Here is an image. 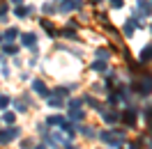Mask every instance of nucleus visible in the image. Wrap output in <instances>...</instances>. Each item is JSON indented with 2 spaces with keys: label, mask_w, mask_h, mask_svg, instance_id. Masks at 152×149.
Returning <instances> with one entry per match:
<instances>
[{
  "label": "nucleus",
  "mask_w": 152,
  "mask_h": 149,
  "mask_svg": "<svg viewBox=\"0 0 152 149\" xmlns=\"http://www.w3.org/2000/svg\"><path fill=\"white\" fill-rule=\"evenodd\" d=\"M134 90H136V94H141V96L150 94L152 92V76H143L141 80L134 85Z\"/></svg>",
  "instance_id": "f257e3e1"
},
{
  "label": "nucleus",
  "mask_w": 152,
  "mask_h": 149,
  "mask_svg": "<svg viewBox=\"0 0 152 149\" xmlns=\"http://www.w3.org/2000/svg\"><path fill=\"white\" fill-rule=\"evenodd\" d=\"M69 117H72V119H83L81 101H69Z\"/></svg>",
  "instance_id": "f03ea898"
},
{
  "label": "nucleus",
  "mask_w": 152,
  "mask_h": 149,
  "mask_svg": "<svg viewBox=\"0 0 152 149\" xmlns=\"http://www.w3.org/2000/svg\"><path fill=\"white\" fill-rule=\"evenodd\" d=\"M16 135H19V129H2V131H0V142L5 145V142L14 140Z\"/></svg>",
  "instance_id": "7ed1b4c3"
},
{
  "label": "nucleus",
  "mask_w": 152,
  "mask_h": 149,
  "mask_svg": "<svg viewBox=\"0 0 152 149\" xmlns=\"http://www.w3.org/2000/svg\"><path fill=\"white\" fill-rule=\"evenodd\" d=\"M32 90H35L39 96H48V90H46V85L42 83V80H35V83H32Z\"/></svg>",
  "instance_id": "20e7f679"
},
{
  "label": "nucleus",
  "mask_w": 152,
  "mask_h": 149,
  "mask_svg": "<svg viewBox=\"0 0 152 149\" xmlns=\"http://www.w3.org/2000/svg\"><path fill=\"white\" fill-rule=\"evenodd\" d=\"M102 115H104V119L108 122V124H113V122H118L120 119V115H118V112H111V110H104V108H102Z\"/></svg>",
  "instance_id": "39448f33"
},
{
  "label": "nucleus",
  "mask_w": 152,
  "mask_h": 149,
  "mask_svg": "<svg viewBox=\"0 0 152 149\" xmlns=\"http://www.w3.org/2000/svg\"><path fill=\"white\" fill-rule=\"evenodd\" d=\"M122 119H124V124H134V122H136V110H134V108H129V110L122 115Z\"/></svg>",
  "instance_id": "423d86ee"
},
{
  "label": "nucleus",
  "mask_w": 152,
  "mask_h": 149,
  "mask_svg": "<svg viewBox=\"0 0 152 149\" xmlns=\"http://www.w3.org/2000/svg\"><path fill=\"white\" fill-rule=\"evenodd\" d=\"M92 71H106V60H97V62H92Z\"/></svg>",
  "instance_id": "0eeeda50"
},
{
  "label": "nucleus",
  "mask_w": 152,
  "mask_h": 149,
  "mask_svg": "<svg viewBox=\"0 0 152 149\" xmlns=\"http://www.w3.org/2000/svg\"><path fill=\"white\" fill-rule=\"evenodd\" d=\"M21 41H23V44H26V46H35V35H23V37H21Z\"/></svg>",
  "instance_id": "6e6552de"
},
{
  "label": "nucleus",
  "mask_w": 152,
  "mask_h": 149,
  "mask_svg": "<svg viewBox=\"0 0 152 149\" xmlns=\"http://www.w3.org/2000/svg\"><path fill=\"white\" fill-rule=\"evenodd\" d=\"M48 103H51L53 108H62V99H60V94H56V96H51V99H48Z\"/></svg>",
  "instance_id": "1a4fd4ad"
},
{
  "label": "nucleus",
  "mask_w": 152,
  "mask_h": 149,
  "mask_svg": "<svg viewBox=\"0 0 152 149\" xmlns=\"http://www.w3.org/2000/svg\"><path fill=\"white\" fill-rule=\"evenodd\" d=\"M62 117H58V115H51V117H48V124H51V126H62Z\"/></svg>",
  "instance_id": "9d476101"
},
{
  "label": "nucleus",
  "mask_w": 152,
  "mask_h": 149,
  "mask_svg": "<svg viewBox=\"0 0 152 149\" xmlns=\"http://www.w3.org/2000/svg\"><path fill=\"white\" fill-rule=\"evenodd\" d=\"M150 60H152V46H148L141 55V62H150Z\"/></svg>",
  "instance_id": "9b49d317"
},
{
  "label": "nucleus",
  "mask_w": 152,
  "mask_h": 149,
  "mask_svg": "<svg viewBox=\"0 0 152 149\" xmlns=\"http://www.w3.org/2000/svg\"><path fill=\"white\" fill-rule=\"evenodd\" d=\"M16 35H19V32H16L14 28H10L7 32H5V39H7V41H14V39H16Z\"/></svg>",
  "instance_id": "f8f14e48"
},
{
  "label": "nucleus",
  "mask_w": 152,
  "mask_h": 149,
  "mask_svg": "<svg viewBox=\"0 0 152 149\" xmlns=\"http://www.w3.org/2000/svg\"><path fill=\"white\" fill-rule=\"evenodd\" d=\"M134 28H136V25H134L132 21H129V23L124 25V35H127V37H132V35H134Z\"/></svg>",
  "instance_id": "ddd939ff"
},
{
  "label": "nucleus",
  "mask_w": 152,
  "mask_h": 149,
  "mask_svg": "<svg viewBox=\"0 0 152 149\" xmlns=\"http://www.w3.org/2000/svg\"><path fill=\"white\" fill-rule=\"evenodd\" d=\"M97 57H99V60H108V51H106V48H99V51H97Z\"/></svg>",
  "instance_id": "4468645a"
},
{
  "label": "nucleus",
  "mask_w": 152,
  "mask_h": 149,
  "mask_svg": "<svg viewBox=\"0 0 152 149\" xmlns=\"http://www.w3.org/2000/svg\"><path fill=\"white\" fill-rule=\"evenodd\" d=\"M2 119L7 122V124H12V122H14V112H5V115H2Z\"/></svg>",
  "instance_id": "2eb2a0df"
},
{
  "label": "nucleus",
  "mask_w": 152,
  "mask_h": 149,
  "mask_svg": "<svg viewBox=\"0 0 152 149\" xmlns=\"http://www.w3.org/2000/svg\"><path fill=\"white\" fill-rule=\"evenodd\" d=\"M62 35H65V37H69V39H72V37H74V30H72V28H67V30H62Z\"/></svg>",
  "instance_id": "dca6fc26"
},
{
  "label": "nucleus",
  "mask_w": 152,
  "mask_h": 149,
  "mask_svg": "<svg viewBox=\"0 0 152 149\" xmlns=\"http://www.w3.org/2000/svg\"><path fill=\"white\" fill-rule=\"evenodd\" d=\"M2 51H5V53H16V46H10V44H7Z\"/></svg>",
  "instance_id": "f3484780"
},
{
  "label": "nucleus",
  "mask_w": 152,
  "mask_h": 149,
  "mask_svg": "<svg viewBox=\"0 0 152 149\" xmlns=\"http://www.w3.org/2000/svg\"><path fill=\"white\" fill-rule=\"evenodd\" d=\"M7 103H10V99H7V96H0V108H5Z\"/></svg>",
  "instance_id": "a211bd4d"
},
{
  "label": "nucleus",
  "mask_w": 152,
  "mask_h": 149,
  "mask_svg": "<svg viewBox=\"0 0 152 149\" xmlns=\"http://www.w3.org/2000/svg\"><path fill=\"white\" fill-rule=\"evenodd\" d=\"M111 5H113L115 9H118V7H122V0H111Z\"/></svg>",
  "instance_id": "6ab92c4d"
},
{
  "label": "nucleus",
  "mask_w": 152,
  "mask_h": 149,
  "mask_svg": "<svg viewBox=\"0 0 152 149\" xmlns=\"http://www.w3.org/2000/svg\"><path fill=\"white\" fill-rule=\"evenodd\" d=\"M16 108H19L21 112H26V103H21V101H16Z\"/></svg>",
  "instance_id": "aec40b11"
},
{
  "label": "nucleus",
  "mask_w": 152,
  "mask_h": 149,
  "mask_svg": "<svg viewBox=\"0 0 152 149\" xmlns=\"http://www.w3.org/2000/svg\"><path fill=\"white\" fill-rule=\"evenodd\" d=\"M127 149H136V145H127Z\"/></svg>",
  "instance_id": "412c9836"
},
{
  "label": "nucleus",
  "mask_w": 152,
  "mask_h": 149,
  "mask_svg": "<svg viewBox=\"0 0 152 149\" xmlns=\"http://www.w3.org/2000/svg\"><path fill=\"white\" fill-rule=\"evenodd\" d=\"M35 149H44V147H42V145H39V147H35Z\"/></svg>",
  "instance_id": "4be33fe9"
},
{
  "label": "nucleus",
  "mask_w": 152,
  "mask_h": 149,
  "mask_svg": "<svg viewBox=\"0 0 152 149\" xmlns=\"http://www.w3.org/2000/svg\"><path fill=\"white\" fill-rule=\"evenodd\" d=\"M95 2H99V0H95Z\"/></svg>",
  "instance_id": "5701e85b"
}]
</instances>
